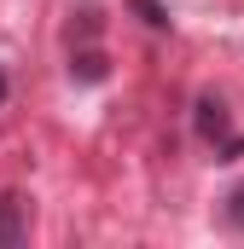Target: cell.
I'll return each instance as SVG.
<instances>
[{
  "mask_svg": "<svg viewBox=\"0 0 244 249\" xmlns=\"http://www.w3.org/2000/svg\"><path fill=\"white\" fill-rule=\"evenodd\" d=\"M23 209H29L23 197H0V249H18L29 238V214Z\"/></svg>",
  "mask_w": 244,
  "mask_h": 249,
  "instance_id": "cell-1",
  "label": "cell"
},
{
  "mask_svg": "<svg viewBox=\"0 0 244 249\" xmlns=\"http://www.w3.org/2000/svg\"><path fill=\"white\" fill-rule=\"evenodd\" d=\"M221 127H227L221 105H215V99H203V105H198V133H203V139H221Z\"/></svg>",
  "mask_w": 244,
  "mask_h": 249,
  "instance_id": "cell-2",
  "label": "cell"
},
{
  "mask_svg": "<svg viewBox=\"0 0 244 249\" xmlns=\"http://www.w3.org/2000/svg\"><path fill=\"white\" fill-rule=\"evenodd\" d=\"M227 220H233V226L244 232V180H239L233 191H227Z\"/></svg>",
  "mask_w": 244,
  "mask_h": 249,
  "instance_id": "cell-3",
  "label": "cell"
},
{
  "mask_svg": "<svg viewBox=\"0 0 244 249\" xmlns=\"http://www.w3.org/2000/svg\"><path fill=\"white\" fill-rule=\"evenodd\" d=\"M134 12H140V18H145V23H151V29H163V23H169V18H163V6H157V0H134Z\"/></svg>",
  "mask_w": 244,
  "mask_h": 249,
  "instance_id": "cell-4",
  "label": "cell"
},
{
  "mask_svg": "<svg viewBox=\"0 0 244 249\" xmlns=\"http://www.w3.org/2000/svg\"><path fill=\"white\" fill-rule=\"evenodd\" d=\"M0 105H6V75H0Z\"/></svg>",
  "mask_w": 244,
  "mask_h": 249,
  "instance_id": "cell-5",
  "label": "cell"
}]
</instances>
